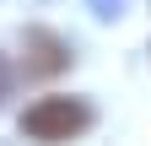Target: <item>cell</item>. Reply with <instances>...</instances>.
<instances>
[{"mask_svg": "<svg viewBox=\"0 0 151 146\" xmlns=\"http://www.w3.org/2000/svg\"><path fill=\"white\" fill-rule=\"evenodd\" d=\"M16 130H22L27 141H70L92 130V108L81 98H38L22 119H16Z\"/></svg>", "mask_w": 151, "mask_h": 146, "instance_id": "cell-1", "label": "cell"}, {"mask_svg": "<svg viewBox=\"0 0 151 146\" xmlns=\"http://www.w3.org/2000/svg\"><path fill=\"white\" fill-rule=\"evenodd\" d=\"M22 65H27V76H60L70 65V49L49 27H22Z\"/></svg>", "mask_w": 151, "mask_h": 146, "instance_id": "cell-2", "label": "cell"}, {"mask_svg": "<svg viewBox=\"0 0 151 146\" xmlns=\"http://www.w3.org/2000/svg\"><path fill=\"white\" fill-rule=\"evenodd\" d=\"M11 81H16V76H11V65H6V54H0V108H6V98H11Z\"/></svg>", "mask_w": 151, "mask_h": 146, "instance_id": "cell-4", "label": "cell"}, {"mask_svg": "<svg viewBox=\"0 0 151 146\" xmlns=\"http://www.w3.org/2000/svg\"><path fill=\"white\" fill-rule=\"evenodd\" d=\"M92 11H97V16H103V22H113V16H119V11H124V0H92Z\"/></svg>", "mask_w": 151, "mask_h": 146, "instance_id": "cell-3", "label": "cell"}]
</instances>
